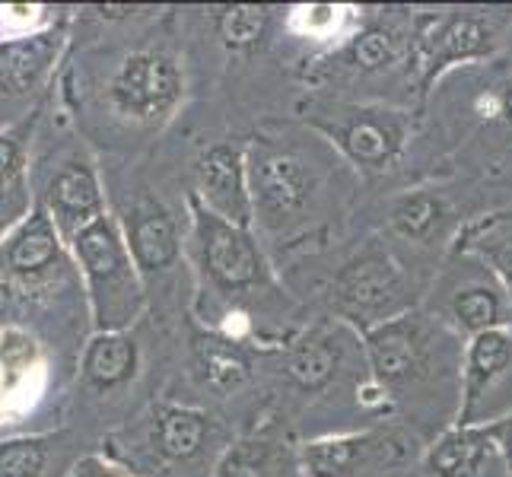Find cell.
Returning a JSON list of instances; mask_svg holds the SVG:
<instances>
[{
    "mask_svg": "<svg viewBox=\"0 0 512 477\" xmlns=\"http://www.w3.org/2000/svg\"><path fill=\"white\" fill-rule=\"evenodd\" d=\"M369 385L382 401L423 398L433 385L462 392L465 341H458L430 312H408L363 334Z\"/></svg>",
    "mask_w": 512,
    "mask_h": 477,
    "instance_id": "obj_1",
    "label": "cell"
},
{
    "mask_svg": "<svg viewBox=\"0 0 512 477\" xmlns=\"http://www.w3.org/2000/svg\"><path fill=\"white\" fill-rule=\"evenodd\" d=\"M191 242L204 287L229 306L249 299H271L277 293L271 261L252 236V229L233 226L191 198Z\"/></svg>",
    "mask_w": 512,
    "mask_h": 477,
    "instance_id": "obj_2",
    "label": "cell"
},
{
    "mask_svg": "<svg viewBox=\"0 0 512 477\" xmlns=\"http://www.w3.org/2000/svg\"><path fill=\"white\" fill-rule=\"evenodd\" d=\"M249 147V182L255 223L271 233H284L322 198V163L293 140L255 137Z\"/></svg>",
    "mask_w": 512,
    "mask_h": 477,
    "instance_id": "obj_3",
    "label": "cell"
},
{
    "mask_svg": "<svg viewBox=\"0 0 512 477\" xmlns=\"http://www.w3.org/2000/svg\"><path fill=\"white\" fill-rule=\"evenodd\" d=\"M83 268L99 331H125L144 312V277L131 258L128 239L109 214L86 223L70 239Z\"/></svg>",
    "mask_w": 512,
    "mask_h": 477,
    "instance_id": "obj_4",
    "label": "cell"
},
{
    "mask_svg": "<svg viewBox=\"0 0 512 477\" xmlns=\"http://www.w3.org/2000/svg\"><path fill=\"white\" fill-rule=\"evenodd\" d=\"M509 13L512 10H439L414 16L411 70L420 93H427L455 67L493 58L512 23Z\"/></svg>",
    "mask_w": 512,
    "mask_h": 477,
    "instance_id": "obj_5",
    "label": "cell"
},
{
    "mask_svg": "<svg viewBox=\"0 0 512 477\" xmlns=\"http://www.w3.org/2000/svg\"><path fill=\"white\" fill-rule=\"evenodd\" d=\"M306 118L353 169L373 175H382L398 163L414 131L411 115L392 105L322 102Z\"/></svg>",
    "mask_w": 512,
    "mask_h": 477,
    "instance_id": "obj_6",
    "label": "cell"
},
{
    "mask_svg": "<svg viewBox=\"0 0 512 477\" xmlns=\"http://www.w3.org/2000/svg\"><path fill=\"white\" fill-rule=\"evenodd\" d=\"M328 306L338 322L366 334L392 318L414 312V280L404 274L395 255L366 249L334 274Z\"/></svg>",
    "mask_w": 512,
    "mask_h": 477,
    "instance_id": "obj_7",
    "label": "cell"
},
{
    "mask_svg": "<svg viewBox=\"0 0 512 477\" xmlns=\"http://www.w3.org/2000/svg\"><path fill=\"white\" fill-rule=\"evenodd\" d=\"M430 315L458 341H471L493 328H512V296L478 255L458 249L433 280Z\"/></svg>",
    "mask_w": 512,
    "mask_h": 477,
    "instance_id": "obj_8",
    "label": "cell"
},
{
    "mask_svg": "<svg viewBox=\"0 0 512 477\" xmlns=\"http://www.w3.org/2000/svg\"><path fill=\"white\" fill-rule=\"evenodd\" d=\"M417 439L401 427L325 433L296 446L303 477H398L417 458Z\"/></svg>",
    "mask_w": 512,
    "mask_h": 477,
    "instance_id": "obj_9",
    "label": "cell"
},
{
    "mask_svg": "<svg viewBox=\"0 0 512 477\" xmlns=\"http://www.w3.org/2000/svg\"><path fill=\"white\" fill-rule=\"evenodd\" d=\"M357 369L369 373L363 334L338 318L303 328L280 350V373L303 395L328 392L331 385H341Z\"/></svg>",
    "mask_w": 512,
    "mask_h": 477,
    "instance_id": "obj_10",
    "label": "cell"
},
{
    "mask_svg": "<svg viewBox=\"0 0 512 477\" xmlns=\"http://www.w3.org/2000/svg\"><path fill=\"white\" fill-rule=\"evenodd\" d=\"M512 411V328H493L465 341L462 401L455 423H497Z\"/></svg>",
    "mask_w": 512,
    "mask_h": 477,
    "instance_id": "obj_11",
    "label": "cell"
},
{
    "mask_svg": "<svg viewBox=\"0 0 512 477\" xmlns=\"http://www.w3.org/2000/svg\"><path fill=\"white\" fill-rule=\"evenodd\" d=\"M185 96V74L166 51H134L112 74L109 102L137 125H160Z\"/></svg>",
    "mask_w": 512,
    "mask_h": 477,
    "instance_id": "obj_12",
    "label": "cell"
},
{
    "mask_svg": "<svg viewBox=\"0 0 512 477\" xmlns=\"http://www.w3.org/2000/svg\"><path fill=\"white\" fill-rule=\"evenodd\" d=\"M411 35L414 20L398 23L395 16H369L319 64V74L366 80L392 74L401 64L411 70Z\"/></svg>",
    "mask_w": 512,
    "mask_h": 477,
    "instance_id": "obj_13",
    "label": "cell"
},
{
    "mask_svg": "<svg viewBox=\"0 0 512 477\" xmlns=\"http://www.w3.org/2000/svg\"><path fill=\"white\" fill-rule=\"evenodd\" d=\"M194 201H201L220 220L252 229L255 204L249 182V147L223 140L207 147L194 163Z\"/></svg>",
    "mask_w": 512,
    "mask_h": 477,
    "instance_id": "obj_14",
    "label": "cell"
},
{
    "mask_svg": "<svg viewBox=\"0 0 512 477\" xmlns=\"http://www.w3.org/2000/svg\"><path fill=\"white\" fill-rule=\"evenodd\" d=\"M423 477H509L490 427L452 423L420 455Z\"/></svg>",
    "mask_w": 512,
    "mask_h": 477,
    "instance_id": "obj_15",
    "label": "cell"
},
{
    "mask_svg": "<svg viewBox=\"0 0 512 477\" xmlns=\"http://www.w3.org/2000/svg\"><path fill=\"white\" fill-rule=\"evenodd\" d=\"M125 239H128V249H131V258L137 264L140 277L169 271L182 258L179 223H175L169 210L153 198H140L131 207Z\"/></svg>",
    "mask_w": 512,
    "mask_h": 477,
    "instance_id": "obj_16",
    "label": "cell"
},
{
    "mask_svg": "<svg viewBox=\"0 0 512 477\" xmlns=\"http://www.w3.org/2000/svg\"><path fill=\"white\" fill-rule=\"evenodd\" d=\"M220 439V427L198 408L160 404L150 417V443L163 462H194Z\"/></svg>",
    "mask_w": 512,
    "mask_h": 477,
    "instance_id": "obj_17",
    "label": "cell"
},
{
    "mask_svg": "<svg viewBox=\"0 0 512 477\" xmlns=\"http://www.w3.org/2000/svg\"><path fill=\"white\" fill-rule=\"evenodd\" d=\"M51 214H55L58 233L74 239L86 223L105 214L102 188L96 182V172L86 163L64 166L55 182H51Z\"/></svg>",
    "mask_w": 512,
    "mask_h": 477,
    "instance_id": "obj_18",
    "label": "cell"
},
{
    "mask_svg": "<svg viewBox=\"0 0 512 477\" xmlns=\"http://www.w3.org/2000/svg\"><path fill=\"white\" fill-rule=\"evenodd\" d=\"M452 223V207L433 188H408L388 204V229L414 245H433L446 236Z\"/></svg>",
    "mask_w": 512,
    "mask_h": 477,
    "instance_id": "obj_19",
    "label": "cell"
},
{
    "mask_svg": "<svg viewBox=\"0 0 512 477\" xmlns=\"http://www.w3.org/2000/svg\"><path fill=\"white\" fill-rule=\"evenodd\" d=\"M214 477H303V474H299L296 449L280 446L271 436H245L220 452Z\"/></svg>",
    "mask_w": 512,
    "mask_h": 477,
    "instance_id": "obj_20",
    "label": "cell"
},
{
    "mask_svg": "<svg viewBox=\"0 0 512 477\" xmlns=\"http://www.w3.org/2000/svg\"><path fill=\"white\" fill-rule=\"evenodd\" d=\"M137 369V344L125 331H99L83 353V379L96 388L125 385Z\"/></svg>",
    "mask_w": 512,
    "mask_h": 477,
    "instance_id": "obj_21",
    "label": "cell"
},
{
    "mask_svg": "<svg viewBox=\"0 0 512 477\" xmlns=\"http://www.w3.org/2000/svg\"><path fill=\"white\" fill-rule=\"evenodd\" d=\"M61 255V233L51 217L35 214L20 233L13 236L7 249V268L16 277H39L51 264H58Z\"/></svg>",
    "mask_w": 512,
    "mask_h": 477,
    "instance_id": "obj_22",
    "label": "cell"
},
{
    "mask_svg": "<svg viewBox=\"0 0 512 477\" xmlns=\"http://www.w3.org/2000/svg\"><path fill=\"white\" fill-rule=\"evenodd\" d=\"M214 29L220 42L229 51L239 55H252L264 42L271 39L274 29V10L271 7H255V4H236V7H214Z\"/></svg>",
    "mask_w": 512,
    "mask_h": 477,
    "instance_id": "obj_23",
    "label": "cell"
},
{
    "mask_svg": "<svg viewBox=\"0 0 512 477\" xmlns=\"http://www.w3.org/2000/svg\"><path fill=\"white\" fill-rule=\"evenodd\" d=\"M198 369L210 388L236 392L239 385L249 382L252 360L233 334H217V338H207L198 344Z\"/></svg>",
    "mask_w": 512,
    "mask_h": 477,
    "instance_id": "obj_24",
    "label": "cell"
},
{
    "mask_svg": "<svg viewBox=\"0 0 512 477\" xmlns=\"http://www.w3.org/2000/svg\"><path fill=\"white\" fill-rule=\"evenodd\" d=\"M458 249L478 255L512 296V217H490L471 226L458 242Z\"/></svg>",
    "mask_w": 512,
    "mask_h": 477,
    "instance_id": "obj_25",
    "label": "cell"
},
{
    "mask_svg": "<svg viewBox=\"0 0 512 477\" xmlns=\"http://www.w3.org/2000/svg\"><path fill=\"white\" fill-rule=\"evenodd\" d=\"M363 20V16H360ZM357 13L350 7H334V4H306V7H293L287 13V29L299 39H312V42H328L338 48L347 35L360 26Z\"/></svg>",
    "mask_w": 512,
    "mask_h": 477,
    "instance_id": "obj_26",
    "label": "cell"
},
{
    "mask_svg": "<svg viewBox=\"0 0 512 477\" xmlns=\"http://www.w3.org/2000/svg\"><path fill=\"white\" fill-rule=\"evenodd\" d=\"M45 468L42 439H16L0 446V477H39Z\"/></svg>",
    "mask_w": 512,
    "mask_h": 477,
    "instance_id": "obj_27",
    "label": "cell"
},
{
    "mask_svg": "<svg viewBox=\"0 0 512 477\" xmlns=\"http://www.w3.org/2000/svg\"><path fill=\"white\" fill-rule=\"evenodd\" d=\"M478 115L512 137V80H503L500 86H490V90L478 99Z\"/></svg>",
    "mask_w": 512,
    "mask_h": 477,
    "instance_id": "obj_28",
    "label": "cell"
},
{
    "mask_svg": "<svg viewBox=\"0 0 512 477\" xmlns=\"http://www.w3.org/2000/svg\"><path fill=\"white\" fill-rule=\"evenodd\" d=\"M20 172V144L13 137L0 134V182Z\"/></svg>",
    "mask_w": 512,
    "mask_h": 477,
    "instance_id": "obj_29",
    "label": "cell"
},
{
    "mask_svg": "<svg viewBox=\"0 0 512 477\" xmlns=\"http://www.w3.org/2000/svg\"><path fill=\"white\" fill-rule=\"evenodd\" d=\"M487 427H490L493 439H497V446L503 452V462H506L509 477H512V411L503 420H497V423H487Z\"/></svg>",
    "mask_w": 512,
    "mask_h": 477,
    "instance_id": "obj_30",
    "label": "cell"
},
{
    "mask_svg": "<svg viewBox=\"0 0 512 477\" xmlns=\"http://www.w3.org/2000/svg\"><path fill=\"white\" fill-rule=\"evenodd\" d=\"M74 477H131V474L118 471V468H112V465H105L102 458H86L83 465H77Z\"/></svg>",
    "mask_w": 512,
    "mask_h": 477,
    "instance_id": "obj_31",
    "label": "cell"
}]
</instances>
